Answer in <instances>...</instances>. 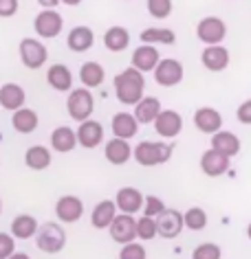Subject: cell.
<instances>
[{"mask_svg": "<svg viewBox=\"0 0 251 259\" xmlns=\"http://www.w3.org/2000/svg\"><path fill=\"white\" fill-rule=\"evenodd\" d=\"M115 86V97H117L119 103L124 106H134L146 97V77L141 70L128 66L121 73L115 75L113 79Z\"/></svg>", "mask_w": 251, "mask_h": 259, "instance_id": "cell-1", "label": "cell"}, {"mask_svg": "<svg viewBox=\"0 0 251 259\" xmlns=\"http://www.w3.org/2000/svg\"><path fill=\"white\" fill-rule=\"evenodd\" d=\"M132 158L141 167H157L172 158V145L161 141H141L137 147H132Z\"/></svg>", "mask_w": 251, "mask_h": 259, "instance_id": "cell-2", "label": "cell"}, {"mask_svg": "<svg viewBox=\"0 0 251 259\" xmlns=\"http://www.w3.org/2000/svg\"><path fill=\"white\" fill-rule=\"evenodd\" d=\"M95 110V97L91 93V88H70L68 90V99H66V112L73 121L82 123L93 116Z\"/></svg>", "mask_w": 251, "mask_h": 259, "instance_id": "cell-3", "label": "cell"}, {"mask_svg": "<svg viewBox=\"0 0 251 259\" xmlns=\"http://www.w3.org/2000/svg\"><path fill=\"white\" fill-rule=\"evenodd\" d=\"M35 246L47 255H57L66 246V231L57 222H44L42 226H38Z\"/></svg>", "mask_w": 251, "mask_h": 259, "instance_id": "cell-4", "label": "cell"}, {"mask_svg": "<svg viewBox=\"0 0 251 259\" xmlns=\"http://www.w3.org/2000/svg\"><path fill=\"white\" fill-rule=\"evenodd\" d=\"M183 64L174 60V57H165V60H159V64L154 66L152 75H154V81L163 88H174L183 81Z\"/></svg>", "mask_w": 251, "mask_h": 259, "instance_id": "cell-5", "label": "cell"}, {"mask_svg": "<svg viewBox=\"0 0 251 259\" xmlns=\"http://www.w3.org/2000/svg\"><path fill=\"white\" fill-rule=\"evenodd\" d=\"M196 37L205 44V47L223 44V40L227 37V24H225V20L218 16H207L196 24Z\"/></svg>", "mask_w": 251, "mask_h": 259, "instance_id": "cell-6", "label": "cell"}, {"mask_svg": "<svg viewBox=\"0 0 251 259\" xmlns=\"http://www.w3.org/2000/svg\"><path fill=\"white\" fill-rule=\"evenodd\" d=\"M18 51H20V60H22V64H24L27 68H31V70L42 68L44 64H47V60H49V51H47V47H44L40 40H35V37H22Z\"/></svg>", "mask_w": 251, "mask_h": 259, "instance_id": "cell-7", "label": "cell"}, {"mask_svg": "<svg viewBox=\"0 0 251 259\" xmlns=\"http://www.w3.org/2000/svg\"><path fill=\"white\" fill-rule=\"evenodd\" d=\"M62 29H64V18L55 9H42L33 18V31L42 40H53V37L62 33Z\"/></svg>", "mask_w": 251, "mask_h": 259, "instance_id": "cell-8", "label": "cell"}, {"mask_svg": "<svg viewBox=\"0 0 251 259\" xmlns=\"http://www.w3.org/2000/svg\"><path fill=\"white\" fill-rule=\"evenodd\" d=\"M108 231H111L113 242H117V244L134 242L137 239V220L130 213H117L111 226H108Z\"/></svg>", "mask_w": 251, "mask_h": 259, "instance_id": "cell-9", "label": "cell"}, {"mask_svg": "<svg viewBox=\"0 0 251 259\" xmlns=\"http://www.w3.org/2000/svg\"><path fill=\"white\" fill-rule=\"evenodd\" d=\"M152 125L161 139H176L183 130V116L176 110H161L159 116L152 121Z\"/></svg>", "mask_w": 251, "mask_h": 259, "instance_id": "cell-10", "label": "cell"}, {"mask_svg": "<svg viewBox=\"0 0 251 259\" xmlns=\"http://www.w3.org/2000/svg\"><path fill=\"white\" fill-rule=\"evenodd\" d=\"M157 235L163 239H174L181 235L183 231V213H178L176 209H163L157 218Z\"/></svg>", "mask_w": 251, "mask_h": 259, "instance_id": "cell-11", "label": "cell"}, {"mask_svg": "<svg viewBox=\"0 0 251 259\" xmlns=\"http://www.w3.org/2000/svg\"><path fill=\"white\" fill-rule=\"evenodd\" d=\"M77 134V145H82L84 150H95L104 143V125L95 119H86L80 123V127L75 130Z\"/></svg>", "mask_w": 251, "mask_h": 259, "instance_id": "cell-12", "label": "cell"}, {"mask_svg": "<svg viewBox=\"0 0 251 259\" xmlns=\"http://www.w3.org/2000/svg\"><path fill=\"white\" fill-rule=\"evenodd\" d=\"M84 215V202L77 196H62L55 202V218L64 224H75Z\"/></svg>", "mask_w": 251, "mask_h": 259, "instance_id": "cell-13", "label": "cell"}, {"mask_svg": "<svg viewBox=\"0 0 251 259\" xmlns=\"http://www.w3.org/2000/svg\"><path fill=\"white\" fill-rule=\"evenodd\" d=\"M229 51L221 47V44H211V47H205L201 53V62L203 66L209 70V73H223L225 68L229 66Z\"/></svg>", "mask_w": 251, "mask_h": 259, "instance_id": "cell-14", "label": "cell"}, {"mask_svg": "<svg viewBox=\"0 0 251 259\" xmlns=\"http://www.w3.org/2000/svg\"><path fill=\"white\" fill-rule=\"evenodd\" d=\"M161 60V53L154 44H144V47H137L132 51V60H130V66L141 70V73H152L154 66L159 64Z\"/></svg>", "mask_w": 251, "mask_h": 259, "instance_id": "cell-15", "label": "cell"}, {"mask_svg": "<svg viewBox=\"0 0 251 259\" xmlns=\"http://www.w3.org/2000/svg\"><path fill=\"white\" fill-rule=\"evenodd\" d=\"M24 103H27V93L20 83H3L0 86V108L3 110H9V112H16L20 110Z\"/></svg>", "mask_w": 251, "mask_h": 259, "instance_id": "cell-16", "label": "cell"}, {"mask_svg": "<svg viewBox=\"0 0 251 259\" xmlns=\"http://www.w3.org/2000/svg\"><path fill=\"white\" fill-rule=\"evenodd\" d=\"M144 200H146V196L139 189H134V187H121L117 191V196H115V204H117V209L121 213L134 215L137 211L144 209Z\"/></svg>", "mask_w": 251, "mask_h": 259, "instance_id": "cell-17", "label": "cell"}, {"mask_svg": "<svg viewBox=\"0 0 251 259\" xmlns=\"http://www.w3.org/2000/svg\"><path fill=\"white\" fill-rule=\"evenodd\" d=\"M194 127L203 134H214L223 127V114L216 108H198L194 112Z\"/></svg>", "mask_w": 251, "mask_h": 259, "instance_id": "cell-18", "label": "cell"}, {"mask_svg": "<svg viewBox=\"0 0 251 259\" xmlns=\"http://www.w3.org/2000/svg\"><path fill=\"white\" fill-rule=\"evenodd\" d=\"M201 169H203L205 176H209V178L223 176V174H227V169H229V156H225V154L209 147V150L203 152V156H201Z\"/></svg>", "mask_w": 251, "mask_h": 259, "instance_id": "cell-19", "label": "cell"}, {"mask_svg": "<svg viewBox=\"0 0 251 259\" xmlns=\"http://www.w3.org/2000/svg\"><path fill=\"white\" fill-rule=\"evenodd\" d=\"M104 156L106 160L111 165H126L128 160L132 158V147L130 143H128L126 139H117V137H113L108 143L104 145Z\"/></svg>", "mask_w": 251, "mask_h": 259, "instance_id": "cell-20", "label": "cell"}, {"mask_svg": "<svg viewBox=\"0 0 251 259\" xmlns=\"http://www.w3.org/2000/svg\"><path fill=\"white\" fill-rule=\"evenodd\" d=\"M95 44V33L91 27H80L70 29L68 31V37H66V47L73 51V53H86V51H91Z\"/></svg>", "mask_w": 251, "mask_h": 259, "instance_id": "cell-21", "label": "cell"}, {"mask_svg": "<svg viewBox=\"0 0 251 259\" xmlns=\"http://www.w3.org/2000/svg\"><path fill=\"white\" fill-rule=\"evenodd\" d=\"M47 81L57 93H68L73 88V73L66 64H51V68L47 70Z\"/></svg>", "mask_w": 251, "mask_h": 259, "instance_id": "cell-22", "label": "cell"}, {"mask_svg": "<svg viewBox=\"0 0 251 259\" xmlns=\"http://www.w3.org/2000/svg\"><path fill=\"white\" fill-rule=\"evenodd\" d=\"M111 127H113V134L117 139L130 141L132 137H137V132H139V121L134 119L132 112H117L113 116Z\"/></svg>", "mask_w": 251, "mask_h": 259, "instance_id": "cell-23", "label": "cell"}, {"mask_svg": "<svg viewBox=\"0 0 251 259\" xmlns=\"http://www.w3.org/2000/svg\"><path fill=\"white\" fill-rule=\"evenodd\" d=\"M211 150L225 154V156H238L240 152V139L236 137L234 132H227V130H218V132L211 134Z\"/></svg>", "mask_w": 251, "mask_h": 259, "instance_id": "cell-24", "label": "cell"}, {"mask_svg": "<svg viewBox=\"0 0 251 259\" xmlns=\"http://www.w3.org/2000/svg\"><path fill=\"white\" fill-rule=\"evenodd\" d=\"M51 147H53L55 152H60V154L73 152L75 147H77V134H75V130L68 127V125L55 127L53 132H51Z\"/></svg>", "mask_w": 251, "mask_h": 259, "instance_id": "cell-25", "label": "cell"}, {"mask_svg": "<svg viewBox=\"0 0 251 259\" xmlns=\"http://www.w3.org/2000/svg\"><path fill=\"white\" fill-rule=\"evenodd\" d=\"M11 125H14V130L18 134H31L38 130V125H40V116H38L35 110L22 106L20 110H16L14 116H11Z\"/></svg>", "mask_w": 251, "mask_h": 259, "instance_id": "cell-26", "label": "cell"}, {"mask_svg": "<svg viewBox=\"0 0 251 259\" xmlns=\"http://www.w3.org/2000/svg\"><path fill=\"white\" fill-rule=\"evenodd\" d=\"M115 215H117V204H115V200H101V202L95 204V209L91 213V224L95 229L104 231L111 226Z\"/></svg>", "mask_w": 251, "mask_h": 259, "instance_id": "cell-27", "label": "cell"}, {"mask_svg": "<svg viewBox=\"0 0 251 259\" xmlns=\"http://www.w3.org/2000/svg\"><path fill=\"white\" fill-rule=\"evenodd\" d=\"M161 101L157 97H144L139 103H134V119L139 121V125H148V123H152L154 119L159 116L161 112Z\"/></svg>", "mask_w": 251, "mask_h": 259, "instance_id": "cell-28", "label": "cell"}, {"mask_svg": "<svg viewBox=\"0 0 251 259\" xmlns=\"http://www.w3.org/2000/svg\"><path fill=\"white\" fill-rule=\"evenodd\" d=\"M106 79V70L97 62H84L80 66V81L84 88H99Z\"/></svg>", "mask_w": 251, "mask_h": 259, "instance_id": "cell-29", "label": "cell"}, {"mask_svg": "<svg viewBox=\"0 0 251 259\" xmlns=\"http://www.w3.org/2000/svg\"><path fill=\"white\" fill-rule=\"evenodd\" d=\"M24 165L33 171H44L47 167H51V150L44 145H31L24 152Z\"/></svg>", "mask_w": 251, "mask_h": 259, "instance_id": "cell-30", "label": "cell"}, {"mask_svg": "<svg viewBox=\"0 0 251 259\" xmlns=\"http://www.w3.org/2000/svg\"><path fill=\"white\" fill-rule=\"evenodd\" d=\"M104 47L111 51V53H121L130 47V33H128L126 27H111L106 29L104 33Z\"/></svg>", "mask_w": 251, "mask_h": 259, "instance_id": "cell-31", "label": "cell"}, {"mask_svg": "<svg viewBox=\"0 0 251 259\" xmlns=\"http://www.w3.org/2000/svg\"><path fill=\"white\" fill-rule=\"evenodd\" d=\"M11 235L16 239H29L33 237L38 233V220L33 215H27V213H22V215H16L11 220Z\"/></svg>", "mask_w": 251, "mask_h": 259, "instance_id": "cell-32", "label": "cell"}, {"mask_svg": "<svg viewBox=\"0 0 251 259\" xmlns=\"http://www.w3.org/2000/svg\"><path fill=\"white\" fill-rule=\"evenodd\" d=\"M141 42L144 44H174L176 42V35L172 29H161V27H148L141 31Z\"/></svg>", "mask_w": 251, "mask_h": 259, "instance_id": "cell-33", "label": "cell"}, {"mask_svg": "<svg viewBox=\"0 0 251 259\" xmlns=\"http://www.w3.org/2000/svg\"><path fill=\"white\" fill-rule=\"evenodd\" d=\"M183 224L185 229L190 231H203L207 226V213H205L201 206H192L183 213Z\"/></svg>", "mask_w": 251, "mask_h": 259, "instance_id": "cell-34", "label": "cell"}, {"mask_svg": "<svg viewBox=\"0 0 251 259\" xmlns=\"http://www.w3.org/2000/svg\"><path fill=\"white\" fill-rule=\"evenodd\" d=\"M137 237L144 239V242H150V239L157 237V220L150 215H141L137 220Z\"/></svg>", "mask_w": 251, "mask_h": 259, "instance_id": "cell-35", "label": "cell"}, {"mask_svg": "<svg viewBox=\"0 0 251 259\" xmlns=\"http://www.w3.org/2000/svg\"><path fill=\"white\" fill-rule=\"evenodd\" d=\"M172 0H148V14H150L154 20H165L172 14Z\"/></svg>", "mask_w": 251, "mask_h": 259, "instance_id": "cell-36", "label": "cell"}, {"mask_svg": "<svg viewBox=\"0 0 251 259\" xmlns=\"http://www.w3.org/2000/svg\"><path fill=\"white\" fill-rule=\"evenodd\" d=\"M223 257V250L218 244H211V242H205V244H198L194 250H192V259H221Z\"/></svg>", "mask_w": 251, "mask_h": 259, "instance_id": "cell-37", "label": "cell"}, {"mask_svg": "<svg viewBox=\"0 0 251 259\" xmlns=\"http://www.w3.org/2000/svg\"><path fill=\"white\" fill-rule=\"evenodd\" d=\"M119 259H148L146 246H144V244H139V242H128V244H121Z\"/></svg>", "mask_w": 251, "mask_h": 259, "instance_id": "cell-38", "label": "cell"}, {"mask_svg": "<svg viewBox=\"0 0 251 259\" xmlns=\"http://www.w3.org/2000/svg\"><path fill=\"white\" fill-rule=\"evenodd\" d=\"M163 209H165V202L159 196H146V200H144V215L157 218Z\"/></svg>", "mask_w": 251, "mask_h": 259, "instance_id": "cell-39", "label": "cell"}, {"mask_svg": "<svg viewBox=\"0 0 251 259\" xmlns=\"http://www.w3.org/2000/svg\"><path fill=\"white\" fill-rule=\"evenodd\" d=\"M16 250V237L11 233H0V259H7Z\"/></svg>", "mask_w": 251, "mask_h": 259, "instance_id": "cell-40", "label": "cell"}, {"mask_svg": "<svg viewBox=\"0 0 251 259\" xmlns=\"http://www.w3.org/2000/svg\"><path fill=\"white\" fill-rule=\"evenodd\" d=\"M20 9L18 0H0V18H14Z\"/></svg>", "mask_w": 251, "mask_h": 259, "instance_id": "cell-41", "label": "cell"}, {"mask_svg": "<svg viewBox=\"0 0 251 259\" xmlns=\"http://www.w3.org/2000/svg\"><path fill=\"white\" fill-rule=\"evenodd\" d=\"M236 119L242 123V125H251V99L242 101L236 110Z\"/></svg>", "mask_w": 251, "mask_h": 259, "instance_id": "cell-42", "label": "cell"}, {"mask_svg": "<svg viewBox=\"0 0 251 259\" xmlns=\"http://www.w3.org/2000/svg\"><path fill=\"white\" fill-rule=\"evenodd\" d=\"M38 5H40L42 9H55L57 5H60V0H38Z\"/></svg>", "mask_w": 251, "mask_h": 259, "instance_id": "cell-43", "label": "cell"}, {"mask_svg": "<svg viewBox=\"0 0 251 259\" xmlns=\"http://www.w3.org/2000/svg\"><path fill=\"white\" fill-rule=\"evenodd\" d=\"M7 259H31V257L27 255V252H16V250H14V252H11V255H9Z\"/></svg>", "mask_w": 251, "mask_h": 259, "instance_id": "cell-44", "label": "cell"}, {"mask_svg": "<svg viewBox=\"0 0 251 259\" xmlns=\"http://www.w3.org/2000/svg\"><path fill=\"white\" fill-rule=\"evenodd\" d=\"M62 5H66V7H77V5H82L84 0H60Z\"/></svg>", "mask_w": 251, "mask_h": 259, "instance_id": "cell-45", "label": "cell"}, {"mask_svg": "<svg viewBox=\"0 0 251 259\" xmlns=\"http://www.w3.org/2000/svg\"><path fill=\"white\" fill-rule=\"evenodd\" d=\"M247 237H249V242H251V222H249V226H247Z\"/></svg>", "mask_w": 251, "mask_h": 259, "instance_id": "cell-46", "label": "cell"}, {"mask_svg": "<svg viewBox=\"0 0 251 259\" xmlns=\"http://www.w3.org/2000/svg\"><path fill=\"white\" fill-rule=\"evenodd\" d=\"M0 213H3V202H0Z\"/></svg>", "mask_w": 251, "mask_h": 259, "instance_id": "cell-47", "label": "cell"}, {"mask_svg": "<svg viewBox=\"0 0 251 259\" xmlns=\"http://www.w3.org/2000/svg\"><path fill=\"white\" fill-rule=\"evenodd\" d=\"M126 3H130V0H126Z\"/></svg>", "mask_w": 251, "mask_h": 259, "instance_id": "cell-48", "label": "cell"}]
</instances>
